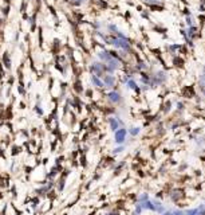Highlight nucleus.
<instances>
[{
	"mask_svg": "<svg viewBox=\"0 0 205 215\" xmlns=\"http://www.w3.org/2000/svg\"><path fill=\"white\" fill-rule=\"evenodd\" d=\"M127 129L125 126H121L119 129H117L114 132V142L117 145H123L126 141V137H127Z\"/></svg>",
	"mask_w": 205,
	"mask_h": 215,
	"instance_id": "obj_1",
	"label": "nucleus"
},
{
	"mask_svg": "<svg viewBox=\"0 0 205 215\" xmlns=\"http://www.w3.org/2000/svg\"><path fill=\"white\" fill-rule=\"evenodd\" d=\"M184 215H205V205H200L195 208L184 210Z\"/></svg>",
	"mask_w": 205,
	"mask_h": 215,
	"instance_id": "obj_2",
	"label": "nucleus"
},
{
	"mask_svg": "<svg viewBox=\"0 0 205 215\" xmlns=\"http://www.w3.org/2000/svg\"><path fill=\"white\" fill-rule=\"evenodd\" d=\"M107 100L110 101L111 104L118 105L122 102V96H121V93L113 90V91H110V93H107Z\"/></svg>",
	"mask_w": 205,
	"mask_h": 215,
	"instance_id": "obj_3",
	"label": "nucleus"
},
{
	"mask_svg": "<svg viewBox=\"0 0 205 215\" xmlns=\"http://www.w3.org/2000/svg\"><path fill=\"white\" fill-rule=\"evenodd\" d=\"M107 122H109V126H110L111 132H115L117 129L121 128V124H119V117H114V116H111V117L107 118Z\"/></svg>",
	"mask_w": 205,
	"mask_h": 215,
	"instance_id": "obj_4",
	"label": "nucleus"
},
{
	"mask_svg": "<svg viewBox=\"0 0 205 215\" xmlns=\"http://www.w3.org/2000/svg\"><path fill=\"white\" fill-rule=\"evenodd\" d=\"M165 81H166V74L163 73V71H158V73H156V75H154L153 85H161V83H163Z\"/></svg>",
	"mask_w": 205,
	"mask_h": 215,
	"instance_id": "obj_5",
	"label": "nucleus"
},
{
	"mask_svg": "<svg viewBox=\"0 0 205 215\" xmlns=\"http://www.w3.org/2000/svg\"><path fill=\"white\" fill-rule=\"evenodd\" d=\"M103 83H105V86L113 87L114 86V83H115V78L113 75H106L103 78Z\"/></svg>",
	"mask_w": 205,
	"mask_h": 215,
	"instance_id": "obj_6",
	"label": "nucleus"
},
{
	"mask_svg": "<svg viewBox=\"0 0 205 215\" xmlns=\"http://www.w3.org/2000/svg\"><path fill=\"white\" fill-rule=\"evenodd\" d=\"M153 202H154V206H156V212H157V214H162V212L166 210V208H165V206H163L160 200L153 199Z\"/></svg>",
	"mask_w": 205,
	"mask_h": 215,
	"instance_id": "obj_7",
	"label": "nucleus"
},
{
	"mask_svg": "<svg viewBox=\"0 0 205 215\" xmlns=\"http://www.w3.org/2000/svg\"><path fill=\"white\" fill-rule=\"evenodd\" d=\"M91 82H93V85L97 86V87H105L103 81H101L97 75H91Z\"/></svg>",
	"mask_w": 205,
	"mask_h": 215,
	"instance_id": "obj_8",
	"label": "nucleus"
},
{
	"mask_svg": "<svg viewBox=\"0 0 205 215\" xmlns=\"http://www.w3.org/2000/svg\"><path fill=\"white\" fill-rule=\"evenodd\" d=\"M127 133L130 136H133V137H136V136H138L141 133V128L139 126H132L130 129H127Z\"/></svg>",
	"mask_w": 205,
	"mask_h": 215,
	"instance_id": "obj_9",
	"label": "nucleus"
},
{
	"mask_svg": "<svg viewBox=\"0 0 205 215\" xmlns=\"http://www.w3.org/2000/svg\"><path fill=\"white\" fill-rule=\"evenodd\" d=\"M126 85H127L129 89H133V90L139 91V89H138V86H137V83H136V81H134V80H129Z\"/></svg>",
	"mask_w": 205,
	"mask_h": 215,
	"instance_id": "obj_10",
	"label": "nucleus"
},
{
	"mask_svg": "<svg viewBox=\"0 0 205 215\" xmlns=\"http://www.w3.org/2000/svg\"><path fill=\"white\" fill-rule=\"evenodd\" d=\"M196 32H197V27L196 26H190V27H188V36H190V38H193L196 35Z\"/></svg>",
	"mask_w": 205,
	"mask_h": 215,
	"instance_id": "obj_11",
	"label": "nucleus"
},
{
	"mask_svg": "<svg viewBox=\"0 0 205 215\" xmlns=\"http://www.w3.org/2000/svg\"><path fill=\"white\" fill-rule=\"evenodd\" d=\"M148 199H150V198H149V195H148V194H141V195L138 196V203H142V202H146Z\"/></svg>",
	"mask_w": 205,
	"mask_h": 215,
	"instance_id": "obj_12",
	"label": "nucleus"
},
{
	"mask_svg": "<svg viewBox=\"0 0 205 215\" xmlns=\"http://www.w3.org/2000/svg\"><path fill=\"white\" fill-rule=\"evenodd\" d=\"M123 149H125V144H123V145H118L117 148H114V149H113V153H114V155H117V153H121Z\"/></svg>",
	"mask_w": 205,
	"mask_h": 215,
	"instance_id": "obj_13",
	"label": "nucleus"
},
{
	"mask_svg": "<svg viewBox=\"0 0 205 215\" xmlns=\"http://www.w3.org/2000/svg\"><path fill=\"white\" fill-rule=\"evenodd\" d=\"M163 110H165V113H169V112L172 110V102L170 101H168L166 104H165V109H163Z\"/></svg>",
	"mask_w": 205,
	"mask_h": 215,
	"instance_id": "obj_14",
	"label": "nucleus"
},
{
	"mask_svg": "<svg viewBox=\"0 0 205 215\" xmlns=\"http://www.w3.org/2000/svg\"><path fill=\"white\" fill-rule=\"evenodd\" d=\"M176 107H177V110L182 112V110L185 109V105L182 104V102H177V104H176Z\"/></svg>",
	"mask_w": 205,
	"mask_h": 215,
	"instance_id": "obj_15",
	"label": "nucleus"
},
{
	"mask_svg": "<svg viewBox=\"0 0 205 215\" xmlns=\"http://www.w3.org/2000/svg\"><path fill=\"white\" fill-rule=\"evenodd\" d=\"M172 215H184V210H173Z\"/></svg>",
	"mask_w": 205,
	"mask_h": 215,
	"instance_id": "obj_16",
	"label": "nucleus"
},
{
	"mask_svg": "<svg viewBox=\"0 0 205 215\" xmlns=\"http://www.w3.org/2000/svg\"><path fill=\"white\" fill-rule=\"evenodd\" d=\"M35 110H36V113H38V114H40V116L43 114V110L40 109V106H39V105H35Z\"/></svg>",
	"mask_w": 205,
	"mask_h": 215,
	"instance_id": "obj_17",
	"label": "nucleus"
},
{
	"mask_svg": "<svg viewBox=\"0 0 205 215\" xmlns=\"http://www.w3.org/2000/svg\"><path fill=\"white\" fill-rule=\"evenodd\" d=\"M161 215H172V211H170V210H165V211H163Z\"/></svg>",
	"mask_w": 205,
	"mask_h": 215,
	"instance_id": "obj_18",
	"label": "nucleus"
},
{
	"mask_svg": "<svg viewBox=\"0 0 205 215\" xmlns=\"http://www.w3.org/2000/svg\"><path fill=\"white\" fill-rule=\"evenodd\" d=\"M145 1H148V3H153V4L158 3V0H145Z\"/></svg>",
	"mask_w": 205,
	"mask_h": 215,
	"instance_id": "obj_19",
	"label": "nucleus"
},
{
	"mask_svg": "<svg viewBox=\"0 0 205 215\" xmlns=\"http://www.w3.org/2000/svg\"><path fill=\"white\" fill-rule=\"evenodd\" d=\"M202 94H204V97H205V89H202Z\"/></svg>",
	"mask_w": 205,
	"mask_h": 215,
	"instance_id": "obj_20",
	"label": "nucleus"
},
{
	"mask_svg": "<svg viewBox=\"0 0 205 215\" xmlns=\"http://www.w3.org/2000/svg\"><path fill=\"white\" fill-rule=\"evenodd\" d=\"M106 215H115L114 212H110V214H106Z\"/></svg>",
	"mask_w": 205,
	"mask_h": 215,
	"instance_id": "obj_21",
	"label": "nucleus"
}]
</instances>
